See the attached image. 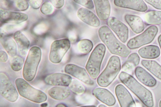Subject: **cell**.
Wrapping results in <instances>:
<instances>
[{"mask_svg": "<svg viewBox=\"0 0 161 107\" xmlns=\"http://www.w3.org/2000/svg\"><path fill=\"white\" fill-rule=\"evenodd\" d=\"M120 81L135 94L147 107H153L154 103L152 92L133 76L122 72L119 76Z\"/></svg>", "mask_w": 161, "mask_h": 107, "instance_id": "cell-1", "label": "cell"}, {"mask_svg": "<svg viewBox=\"0 0 161 107\" xmlns=\"http://www.w3.org/2000/svg\"><path fill=\"white\" fill-rule=\"evenodd\" d=\"M98 34L102 41L112 54L123 57H127L130 54V50L119 40L108 26L101 27Z\"/></svg>", "mask_w": 161, "mask_h": 107, "instance_id": "cell-2", "label": "cell"}, {"mask_svg": "<svg viewBox=\"0 0 161 107\" xmlns=\"http://www.w3.org/2000/svg\"><path fill=\"white\" fill-rule=\"evenodd\" d=\"M42 56V50L39 47L35 46L31 48L23 70V77L27 82H31L35 78Z\"/></svg>", "mask_w": 161, "mask_h": 107, "instance_id": "cell-3", "label": "cell"}, {"mask_svg": "<svg viewBox=\"0 0 161 107\" xmlns=\"http://www.w3.org/2000/svg\"><path fill=\"white\" fill-rule=\"evenodd\" d=\"M15 84L19 95L22 97L36 103L46 101L47 96L46 94L32 86L25 79L17 78Z\"/></svg>", "mask_w": 161, "mask_h": 107, "instance_id": "cell-4", "label": "cell"}, {"mask_svg": "<svg viewBox=\"0 0 161 107\" xmlns=\"http://www.w3.org/2000/svg\"><path fill=\"white\" fill-rule=\"evenodd\" d=\"M121 69L119 58L116 56H112L110 59L106 68L98 77L97 83L103 87H106L114 81Z\"/></svg>", "mask_w": 161, "mask_h": 107, "instance_id": "cell-5", "label": "cell"}, {"mask_svg": "<svg viewBox=\"0 0 161 107\" xmlns=\"http://www.w3.org/2000/svg\"><path fill=\"white\" fill-rule=\"evenodd\" d=\"M106 51L105 45H98L92 51L86 66V69L90 76L95 79L98 76L102 63Z\"/></svg>", "mask_w": 161, "mask_h": 107, "instance_id": "cell-6", "label": "cell"}, {"mask_svg": "<svg viewBox=\"0 0 161 107\" xmlns=\"http://www.w3.org/2000/svg\"><path fill=\"white\" fill-rule=\"evenodd\" d=\"M158 32L156 26H151L142 34L130 39L127 46L130 49H135L149 44L153 40Z\"/></svg>", "mask_w": 161, "mask_h": 107, "instance_id": "cell-7", "label": "cell"}, {"mask_svg": "<svg viewBox=\"0 0 161 107\" xmlns=\"http://www.w3.org/2000/svg\"><path fill=\"white\" fill-rule=\"evenodd\" d=\"M69 40L64 39L57 40L52 44L49 55L50 61L53 63H59L70 49Z\"/></svg>", "mask_w": 161, "mask_h": 107, "instance_id": "cell-8", "label": "cell"}, {"mask_svg": "<svg viewBox=\"0 0 161 107\" xmlns=\"http://www.w3.org/2000/svg\"><path fill=\"white\" fill-rule=\"evenodd\" d=\"M0 93L5 99L11 102H14L19 97L18 93L5 73L0 74Z\"/></svg>", "mask_w": 161, "mask_h": 107, "instance_id": "cell-9", "label": "cell"}, {"mask_svg": "<svg viewBox=\"0 0 161 107\" xmlns=\"http://www.w3.org/2000/svg\"><path fill=\"white\" fill-rule=\"evenodd\" d=\"M64 71L87 85L93 86L95 84L86 69L81 67L74 64H68L65 67Z\"/></svg>", "mask_w": 161, "mask_h": 107, "instance_id": "cell-10", "label": "cell"}, {"mask_svg": "<svg viewBox=\"0 0 161 107\" xmlns=\"http://www.w3.org/2000/svg\"><path fill=\"white\" fill-rule=\"evenodd\" d=\"M28 17L25 13L12 11L1 8L0 10L1 22L5 23L19 24L28 20Z\"/></svg>", "mask_w": 161, "mask_h": 107, "instance_id": "cell-11", "label": "cell"}, {"mask_svg": "<svg viewBox=\"0 0 161 107\" xmlns=\"http://www.w3.org/2000/svg\"><path fill=\"white\" fill-rule=\"evenodd\" d=\"M107 24L121 41L124 43L126 42L129 36V30L126 25L115 17L109 19Z\"/></svg>", "mask_w": 161, "mask_h": 107, "instance_id": "cell-12", "label": "cell"}, {"mask_svg": "<svg viewBox=\"0 0 161 107\" xmlns=\"http://www.w3.org/2000/svg\"><path fill=\"white\" fill-rule=\"evenodd\" d=\"M44 81L49 85L68 87L72 81V78L68 75L57 73L47 75L45 78Z\"/></svg>", "mask_w": 161, "mask_h": 107, "instance_id": "cell-13", "label": "cell"}, {"mask_svg": "<svg viewBox=\"0 0 161 107\" xmlns=\"http://www.w3.org/2000/svg\"><path fill=\"white\" fill-rule=\"evenodd\" d=\"M115 92L121 107H136L130 94L123 85L117 86Z\"/></svg>", "mask_w": 161, "mask_h": 107, "instance_id": "cell-14", "label": "cell"}, {"mask_svg": "<svg viewBox=\"0 0 161 107\" xmlns=\"http://www.w3.org/2000/svg\"><path fill=\"white\" fill-rule=\"evenodd\" d=\"M114 4L117 6L145 12L147 9L146 3L142 0H115Z\"/></svg>", "mask_w": 161, "mask_h": 107, "instance_id": "cell-15", "label": "cell"}, {"mask_svg": "<svg viewBox=\"0 0 161 107\" xmlns=\"http://www.w3.org/2000/svg\"><path fill=\"white\" fill-rule=\"evenodd\" d=\"M78 17L85 23L94 27H98L100 25L98 18L92 12L85 8H80L77 11Z\"/></svg>", "mask_w": 161, "mask_h": 107, "instance_id": "cell-16", "label": "cell"}, {"mask_svg": "<svg viewBox=\"0 0 161 107\" xmlns=\"http://www.w3.org/2000/svg\"><path fill=\"white\" fill-rule=\"evenodd\" d=\"M92 94L97 99L109 106L114 105L116 102L112 94L108 90L100 88L93 89Z\"/></svg>", "mask_w": 161, "mask_h": 107, "instance_id": "cell-17", "label": "cell"}, {"mask_svg": "<svg viewBox=\"0 0 161 107\" xmlns=\"http://www.w3.org/2000/svg\"><path fill=\"white\" fill-rule=\"evenodd\" d=\"M93 2L99 18L103 21L108 20L111 12V5L109 1L107 0H95Z\"/></svg>", "mask_w": 161, "mask_h": 107, "instance_id": "cell-18", "label": "cell"}, {"mask_svg": "<svg viewBox=\"0 0 161 107\" xmlns=\"http://www.w3.org/2000/svg\"><path fill=\"white\" fill-rule=\"evenodd\" d=\"M135 74L139 81L146 86L153 87L156 85V79L141 67H138L136 68Z\"/></svg>", "mask_w": 161, "mask_h": 107, "instance_id": "cell-19", "label": "cell"}, {"mask_svg": "<svg viewBox=\"0 0 161 107\" xmlns=\"http://www.w3.org/2000/svg\"><path fill=\"white\" fill-rule=\"evenodd\" d=\"M1 43L8 54L12 57H14L17 54V45L10 36L5 33L1 32Z\"/></svg>", "mask_w": 161, "mask_h": 107, "instance_id": "cell-20", "label": "cell"}, {"mask_svg": "<svg viewBox=\"0 0 161 107\" xmlns=\"http://www.w3.org/2000/svg\"><path fill=\"white\" fill-rule=\"evenodd\" d=\"M14 38L17 43L20 55L23 57L25 56L30 45L29 40L20 31L15 33Z\"/></svg>", "mask_w": 161, "mask_h": 107, "instance_id": "cell-21", "label": "cell"}, {"mask_svg": "<svg viewBox=\"0 0 161 107\" xmlns=\"http://www.w3.org/2000/svg\"><path fill=\"white\" fill-rule=\"evenodd\" d=\"M125 19L132 30L136 34L142 32L145 26L143 20L139 16L127 14L125 16Z\"/></svg>", "mask_w": 161, "mask_h": 107, "instance_id": "cell-22", "label": "cell"}, {"mask_svg": "<svg viewBox=\"0 0 161 107\" xmlns=\"http://www.w3.org/2000/svg\"><path fill=\"white\" fill-rule=\"evenodd\" d=\"M49 96L52 99L62 100L68 98L70 95V89L67 87L56 86L50 88L48 91Z\"/></svg>", "mask_w": 161, "mask_h": 107, "instance_id": "cell-23", "label": "cell"}, {"mask_svg": "<svg viewBox=\"0 0 161 107\" xmlns=\"http://www.w3.org/2000/svg\"><path fill=\"white\" fill-rule=\"evenodd\" d=\"M159 47L155 45H149L142 48L138 51L140 56L142 58L146 59H154L160 55Z\"/></svg>", "mask_w": 161, "mask_h": 107, "instance_id": "cell-24", "label": "cell"}, {"mask_svg": "<svg viewBox=\"0 0 161 107\" xmlns=\"http://www.w3.org/2000/svg\"><path fill=\"white\" fill-rule=\"evenodd\" d=\"M142 65L157 78L161 80V66L154 61L142 60Z\"/></svg>", "mask_w": 161, "mask_h": 107, "instance_id": "cell-25", "label": "cell"}, {"mask_svg": "<svg viewBox=\"0 0 161 107\" xmlns=\"http://www.w3.org/2000/svg\"><path fill=\"white\" fill-rule=\"evenodd\" d=\"M145 21L149 24H161V11H151L147 12Z\"/></svg>", "mask_w": 161, "mask_h": 107, "instance_id": "cell-26", "label": "cell"}, {"mask_svg": "<svg viewBox=\"0 0 161 107\" xmlns=\"http://www.w3.org/2000/svg\"><path fill=\"white\" fill-rule=\"evenodd\" d=\"M140 60V57L137 53H132L128 57L126 61L123 66V70L128 71L133 69L139 64Z\"/></svg>", "mask_w": 161, "mask_h": 107, "instance_id": "cell-27", "label": "cell"}, {"mask_svg": "<svg viewBox=\"0 0 161 107\" xmlns=\"http://www.w3.org/2000/svg\"><path fill=\"white\" fill-rule=\"evenodd\" d=\"M93 47L92 42L88 39H83L80 40L78 44V48L80 52L87 54L90 53Z\"/></svg>", "mask_w": 161, "mask_h": 107, "instance_id": "cell-28", "label": "cell"}, {"mask_svg": "<svg viewBox=\"0 0 161 107\" xmlns=\"http://www.w3.org/2000/svg\"><path fill=\"white\" fill-rule=\"evenodd\" d=\"M69 87L72 92L78 95L83 94L86 90L84 86L77 80H72Z\"/></svg>", "mask_w": 161, "mask_h": 107, "instance_id": "cell-29", "label": "cell"}, {"mask_svg": "<svg viewBox=\"0 0 161 107\" xmlns=\"http://www.w3.org/2000/svg\"><path fill=\"white\" fill-rule=\"evenodd\" d=\"M24 62V59L22 57L16 56L11 61V68L14 71H19L22 69Z\"/></svg>", "mask_w": 161, "mask_h": 107, "instance_id": "cell-30", "label": "cell"}, {"mask_svg": "<svg viewBox=\"0 0 161 107\" xmlns=\"http://www.w3.org/2000/svg\"><path fill=\"white\" fill-rule=\"evenodd\" d=\"M10 6L16 9L18 11H24L27 9L29 7V4L27 1L22 0V1H14L12 2V3H10Z\"/></svg>", "mask_w": 161, "mask_h": 107, "instance_id": "cell-31", "label": "cell"}, {"mask_svg": "<svg viewBox=\"0 0 161 107\" xmlns=\"http://www.w3.org/2000/svg\"><path fill=\"white\" fill-rule=\"evenodd\" d=\"M40 11L45 15H51L53 13V8L52 5L49 2H46L42 5Z\"/></svg>", "mask_w": 161, "mask_h": 107, "instance_id": "cell-32", "label": "cell"}, {"mask_svg": "<svg viewBox=\"0 0 161 107\" xmlns=\"http://www.w3.org/2000/svg\"><path fill=\"white\" fill-rule=\"evenodd\" d=\"M74 1L76 3L82 5L90 9H92L94 8L93 2L91 0H88V1L76 0Z\"/></svg>", "mask_w": 161, "mask_h": 107, "instance_id": "cell-33", "label": "cell"}, {"mask_svg": "<svg viewBox=\"0 0 161 107\" xmlns=\"http://www.w3.org/2000/svg\"><path fill=\"white\" fill-rule=\"evenodd\" d=\"M145 1L155 8L161 10V0H145Z\"/></svg>", "mask_w": 161, "mask_h": 107, "instance_id": "cell-34", "label": "cell"}, {"mask_svg": "<svg viewBox=\"0 0 161 107\" xmlns=\"http://www.w3.org/2000/svg\"><path fill=\"white\" fill-rule=\"evenodd\" d=\"M29 2L30 5L35 9H38L43 2L42 0H32L29 1Z\"/></svg>", "mask_w": 161, "mask_h": 107, "instance_id": "cell-35", "label": "cell"}, {"mask_svg": "<svg viewBox=\"0 0 161 107\" xmlns=\"http://www.w3.org/2000/svg\"><path fill=\"white\" fill-rule=\"evenodd\" d=\"M51 4L57 8H60L63 7L64 4V1L63 0H60V1H56V0H51L50 1Z\"/></svg>", "mask_w": 161, "mask_h": 107, "instance_id": "cell-36", "label": "cell"}, {"mask_svg": "<svg viewBox=\"0 0 161 107\" xmlns=\"http://www.w3.org/2000/svg\"><path fill=\"white\" fill-rule=\"evenodd\" d=\"M7 53L4 51H2L0 52V60L2 62H5L8 59Z\"/></svg>", "mask_w": 161, "mask_h": 107, "instance_id": "cell-37", "label": "cell"}, {"mask_svg": "<svg viewBox=\"0 0 161 107\" xmlns=\"http://www.w3.org/2000/svg\"><path fill=\"white\" fill-rule=\"evenodd\" d=\"M158 41L161 49V35H160L158 38Z\"/></svg>", "mask_w": 161, "mask_h": 107, "instance_id": "cell-38", "label": "cell"}, {"mask_svg": "<svg viewBox=\"0 0 161 107\" xmlns=\"http://www.w3.org/2000/svg\"><path fill=\"white\" fill-rule=\"evenodd\" d=\"M56 107H66L63 104H60L57 105Z\"/></svg>", "mask_w": 161, "mask_h": 107, "instance_id": "cell-39", "label": "cell"}, {"mask_svg": "<svg viewBox=\"0 0 161 107\" xmlns=\"http://www.w3.org/2000/svg\"><path fill=\"white\" fill-rule=\"evenodd\" d=\"M96 107V106H94V105H89V106H81V107Z\"/></svg>", "mask_w": 161, "mask_h": 107, "instance_id": "cell-40", "label": "cell"}, {"mask_svg": "<svg viewBox=\"0 0 161 107\" xmlns=\"http://www.w3.org/2000/svg\"><path fill=\"white\" fill-rule=\"evenodd\" d=\"M98 107H107L105 105L103 104H100L99 105Z\"/></svg>", "mask_w": 161, "mask_h": 107, "instance_id": "cell-41", "label": "cell"}, {"mask_svg": "<svg viewBox=\"0 0 161 107\" xmlns=\"http://www.w3.org/2000/svg\"><path fill=\"white\" fill-rule=\"evenodd\" d=\"M159 107H161V100L160 101L159 104Z\"/></svg>", "mask_w": 161, "mask_h": 107, "instance_id": "cell-42", "label": "cell"}]
</instances>
